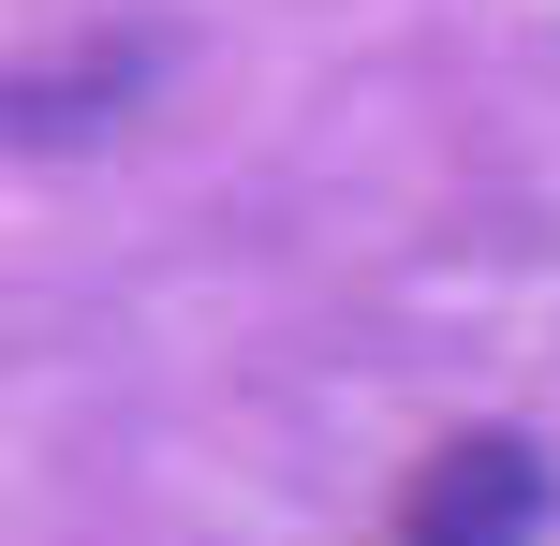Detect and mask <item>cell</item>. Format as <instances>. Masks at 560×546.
Returning a JSON list of instances; mask_svg holds the SVG:
<instances>
[{
  "label": "cell",
  "instance_id": "1",
  "mask_svg": "<svg viewBox=\"0 0 560 546\" xmlns=\"http://www.w3.org/2000/svg\"><path fill=\"white\" fill-rule=\"evenodd\" d=\"M546 532V458L516 429H457L413 458V488H398L384 546H532Z\"/></svg>",
  "mask_w": 560,
  "mask_h": 546
}]
</instances>
